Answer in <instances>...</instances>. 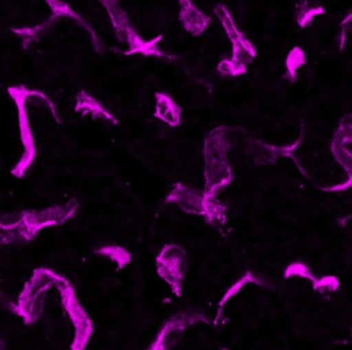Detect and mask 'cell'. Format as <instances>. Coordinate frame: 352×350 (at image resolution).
Here are the masks:
<instances>
[{"instance_id": "1", "label": "cell", "mask_w": 352, "mask_h": 350, "mask_svg": "<svg viewBox=\"0 0 352 350\" xmlns=\"http://www.w3.org/2000/svg\"><path fill=\"white\" fill-rule=\"evenodd\" d=\"M78 201L55 206L41 211H26L3 216L1 219L3 244L30 242L43 228L63 223L75 214Z\"/></svg>"}, {"instance_id": "2", "label": "cell", "mask_w": 352, "mask_h": 350, "mask_svg": "<svg viewBox=\"0 0 352 350\" xmlns=\"http://www.w3.org/2000/svg\"><path fill=\"white\" fill-rule=\"evenodd\" d=\"M98 1L108 14L115 36L118 39L119 42L127 45V50L124 51L123 54L126 56L141 54L145 57H157V58L168 59V61L177 59L176 56L168 54L158 48V43L162 40V34L149 41L144 40L140 36L126 12L119 3V0H98Z\"/></svg>"}, {"instance_id": "3", "label": "cell", "mask_w": 352, "mask_h": 350, "mask_svg": "<svg viewBox=\"0 0 352 350\" xmlns=\"http://www.w3.org/2000/svg\"><path fill=\"white\" fill-rule=\"evenodd\" d=\"M214 13L226 30L232 46V58L220 61L217 72L222 77H238L246 73L247 65L252 63L256 56V51L252 43L238 30L226 6H216Z\"/></svg>"}, {"instance_id": "4", "label": "cell", "mask_w": 352, "mask_h": 350, "mask_svg": "<svg viewBox=\"0 0 352 350\" xmlns=\"http://www.w3.org/2000/svg\"><path fill=\"white\" fill-rule=\"evenodd\" d=\"M222 129H216L210 133L206 140V190L205 195L215 197L218 191L228 185L232 180L230 166L226 162V142L221 133Z\"/></svg>"}, {"instance_id": "5", "label": "cell", "mask_w": 352, "mask_h": 350, "mask_svg": "<svg viewBox=\"0 0 352 350\" xmlns=\"http://www.w3.org/2000/svg\"><path fill=\"white\" fill-rule=\"evenodd\" d=\"M28 90L25 86L20 85L15 87H10L8 89L11 98L15 100L19 108L20 113V129H21L22 141L24 145V155L17 166L12 171L14 176L21 178L24 173L30 168V164L36 157V147H34V137H32V129L28 124V113L25 111V102L28 98Z\"/></svg>"}, {"instance_id": "6", "label": "cell", "mask_w": 352, "mask_h": 350, "mask_svg": "<svg viewBox=\"0 0 352 350\" xmlns=\"http://www.w3.org/2000/svg\"><path fill=\"white\" fill-rule=\"evenodd\" d=\"M158 272L164 280L174 287L180 288V282L185 273L186 259L182 248L177 245H166L157 257Z\"/></svg>"}, {"instance_id": "7", "label": "cell", "mask_w": 352, "mask_h": 350, "mask_svg": "<svg viewBox=\"0 0 352 350\" xmlns=\"http://www.w3.org/2000/svg\"><path fill=\"white\" fill-rule=\"evenodd\" d=\"M166 203L177 204L187 213L197 214L205 217L208 197L204 193H199L186 185L177 183L166 197Z\"/></svg>"}, {"instance_id": "8", "label": "cell", "mask_w": 352, "mask_h": 350, "mask_svg": "<svg viewBox=\"0 0 352 350\" xmlns=\"http://www.w3.org/2000/svg\"><path fill=\"white\" fill-rule=\"evenodd\" d=\"M179 21L183 28L192 36H199L209 28L211 18L203 13L199 8L193 5L191 0H178Z\"/></svg>"}, {"instance_id": "9", "label": "cell", "mask_w": 352, "mask_h": 350, "mask_svg": "<svg viewBox=\"0 0 352 350\" xmlns=\"http://www.w3.org/2000/svg\"><path fill=\"white\" fill-rule=\"evenodd\" d=\"M45 1L50 7L51 13H52L51 17L57 18L58 20L61 18H69V19L75 20L76 23L84 28L91 36L92 46L96 49V52L100 53V54L104 52V47H102V43H100V39H98V34L94 32V28L79 14L76 13L69 7V3H65L63 0H45Z\"/></svg>"}, {"instance_id": "10", "label": "cell", "mask_w": 352, "mask_h": 350, "mask_svg": "<svg viewBox=\"0 0 352 350\" xmlns=\"http://www.w3.org/2000/svg\"><path fill=\"white\" fill-rule=\"evenodd\" d=\"M155 116L170 127H178L181 123L182 110L168 94L158 92L155 94Z\"/></svg>"}, {"instance_id": "11", "label": "cell", "mask_w": 352, "mask_h": 350, "mask_svg": "<svg viewBox=\"0 0 352 350\" xmlns=\"http://www.w3.org/2000/svg\"><path fill=\"white\" fill-rule=\"evenodd\" d=\"M76 112L80 113L82 116L91 115L94 119H104L112 124H117L118 121L112 116L108 111L102 108V105L98 104V100H94L87 92L81 90L77 96V105L75 107Z\"/></svg>"}, {"instance_id": "12", "label": "cell", "mask_w": 352, "mask_h": 350, "mask_svg": "<svg viewBox=\"0 0 352 350\" xmlns=\"http://www.w3.org/2000/svg\"><path fill=\"white\" fill-rule=\"evenodd\" d=\"M57 21H58L57 18L50 17L44 23L38 24L34 28H10V30L21 39L22 47L24 50H28L32 45L40 42L50 32L51 28L57 23Z\"/></svg>"}, {"instance_id": "13", "label": "cell", "mask_w": 352, "mask_h": 350, "mask_svg": "<svg viewBox=\"0 0 352 350\" xmlns=\"http://www.w3.org/2000/svg\"><path fill=\"white\" fill-rule=\"evenodd\" d=\"M325 10L320 6H310L308 0H304L296 12V21L300 28H305L314 19L315 16L322 15Z\"/></svg>"}, {"instance_id": "14", "label": "cell", "mask_w": 352, "mask_h": 350, "mask_svg": "<svg viewBox=\"0 0 352 350\" xmlns=\"http://www.w3.org/2000/svg\"><path fill=\"white\" fill-rule=\"evenodd\" d=\"M305 61H306V57H305L304 51L298 47L292 49L286 58V78L292 82L296 81V71L300 65H304Z\"/></svg>"}, {"instance_id": "15", "label": "cell", "mask_w": 352, "mask_h": 350, "mask_svg": "<svg viewBox=\"0 0 352 350\" xmlns=\"http://www.w3.org/2000/svg\"><path fill=\"white\" fill-rule=\"evenodd\" d=\"M96 252L104 255V256L110 257L112 261H116L121 267L131 261V254L125 249L115 246V245L100 247V249L96 250Z\"/></svg>"}, {"instance_id": "16", "label": "cell", "mask_w": 352, "mask_h": 350, "mask_svg": "<svg viewBox=\"0 0 352 350\" xmlns=\"http://www.w3.org/2000/svg\"><path fill=\"white\" fill-rule=\"evenodd\" d=\"M341 26L344 30H352V11H350L346 16L345 19L341 22Z\"/></svg>"}]
</instances>
